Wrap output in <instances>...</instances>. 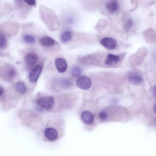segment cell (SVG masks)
I'll return each instance as SVG.
<instances>
[{
  "label": "cell",
  "mask_w": 156,
  "mask_h": 156,
  "mask_svg": "<svg viewBox=\"0 0 156 156\" xmlns=\"http://www.w3.org/2000/svg\"><path fill=\"white\" fill-rule=\"evenodd\" d=\"M80 118L83 122L86 125L91 124L94 120L93 114L88 111L83 112L81 114Z\"/></svg>",
  "instance_id": "cell-7"
},
{
  "label": "cell",
  "mask_w": 156,
  "mask_h": 156,
  "mask_svg": "<svg viewBox=\"0 0 156 156\" xmlns=\"http://www.w3.org/2000/svg\"><path fill=\"white\" fill-rule=\"evenodd\" d=\"M39 41L42 46L46 47H52L55 44V40L51 37L48 36H44L40 38Z\"/></svg>",
  "instance_id": "cell-12"
},
{
  "label": "cell",
  "mask_w": 156,
  "mask_h": 156,
  "mask_svg": "<svg viewBox=\"0 0 156 156\" xmlns=\"http://www.w3.org/2000/svg\"><path fill=\"white\" fill-rule=\"evenodd\" d=\"M42 69V65L39 64L36 66L31 70L29 76L30 81L31 83H35L37 81Z\"/></svg>",
  "instance_id": "cell-5"
},
{
  "label": "cell",
  "mask_w": 156,
  "mask_h": 156,
  "mask_svg": "<svg viewBox=\"0 0 156 156\" xmlns=\"http://www.w3.org/2000/svg\"><path fill=\"white\" fill-rule=\"evenodd\" d=\"M4 91V89L1 86H0V97L1 96L2 94Z\"/></svg>",
  "instance_id": "cell-22"
},
{
  "label": "cell",
  "mask_w": 156,
  "mask_h": 156,
  "mask_svg": "<svg viewBox=\"0 0 156 156\" xmlns=\"http://www.w3.org/2000/svg\"><path fill=\"white\" fill-rule=\"evenodd\" d=\"M72 38V34L69 30L63 31L61 34L60 38L62 42L66 43L70 41Z\"/></svg>",
  "instance_id": "cell-15"
},
{
  "label": "cell",
  "mask_w": 156,
  "mask_h": 156,
  "mask_svg": "<svg viewBox=\"0 0 156 156\" xmlns=\"http://www.w3.org/2000/svg\"><path fill=\"white\" fill-rule=\"evenodd\" d=\"M133 25V22L131 19L127 18L124 21V29L126 30H129L131 28Z\"/></svg>",
  "instance_id": "cell-18"
},
{
  "label": "cell",
  "mask_w": 156,
  "mask_h": 156,
  "mask_svg": "<svg viewBox=\"0 0 156 156\" xmlns=\"http://www.w3.org/2000/svg\"><path fill=\"white\" fill-rule=\"evenodd\" d=\"M36 103L41 108L47 110L52 108L55 104L54 98L50 96L39 98L36 100Z\"/></svg>",
  "instance_id": "cell-2"
},
{
  "label": "cell",
  "mask_w": 156,
  "mask_h": 156,
  "mask_svg": "<svg viewBox=\"0 0 156 156\" xmlns=\"http://www.w3.org/2000/svg\"><path fill=\"white\" fill-rule=\"evenodd\" d=\"M100 118L102 120H105L107 119L108 116L107 113L105 112H101L99 114Z\"/></svg>",
  "instance_id": "cell-20"
},
{
  "label": "cell",
  "mask_w": 156,
  "mask_h": 156,
  "mask_svg": "<svg viewBox=\"0 0 156 156\" xmlns=\"http://www.w3.org/2000/svg\"><path fill=\"white\" fill-rule=\"evenodd\" d=\"M23 39L25 42L29 44H33L35 41V39L33 36L28 34L24 35Z\"/></svg>",
  "instance_id": "cell-17"
},
{
  "label": "cell",
  "mask_w": 156,
  "mask_h": 156,
  "mask_svg": "<svg viewBox=\"0 0 156 156\" xmlns=\"http://www.w3.org/2000/svg\"><path fill=\"white\" fill-rule=\"evenodd\" d=\"M55 64L58 71L60 73L64 72L67 68V64L65 59L61 58H57L55 61Z\"/></svg>",
  "instance_id": "cell-8"
},
{
  "label": "cell",
  "mask_w": 156,
  "mask_h": 156,
  "mask_svg": "<svg viewBox=\"0 0 156 156\" xmlns=\"http://www.w3.org/2000/svg\"><path fill=\"white\" fill-rule=\"evenodd\" d=\"M119 59L120 58L119 55L109 54L106 56L105 63L107 66L113 65L117 63Z\"/></svg>",
  "instance_id": "cell-11"
},
{
  "label": "cell",
  "mask_w": 156,
  "mask_h": 156,
  "mask_svg": "<svg viewBox=\"0 0 156 156\" xmlns=\"http://www.w3.org/2000/svg\"><path fill=\"white\" fill-rule=\"evenodd\" d=\"M38 60V57L36 53L32 52L27 53L24 58L26 68L27 69L32 68L37 63Z\"/></svg>",
  "instance_id": "cell-4"
},
{
  "label": "cell",
  "mask_w": 156,
  "mask_h": 156,
  "mask_svg": "<svg viewBox=\"0 0 156 156\" xmlns=\"http://www.w3.org/2000/svg\"><path fill=\"white\" fill-rule=\"evenodd\" d=\"M15 74L14 69L12 67H9L2 74V77L5 80H10L13 79Z\"/></svg>",
  "instance_id": "cell-10"
},
{
  "label": "cell",
  "mask_w": 156,
  "mask_h": 156,
  "mask_svg": "<svg viewBox=\"0 0 156 156\" xmlns=\"http://www.w3.org/2000/svg\"><path fill=\"white\" fill-rule=\"evenodd\" d=\"M71 72L73 77H77L81 75L82 70L80 67L78 66H75L72 68Z\"/></svg>",
  "instance_id": "cell-16"
},
{
  "label": "cell",
  "mask_w": 156,
  "mask_h": 156,
  "mask_svg": "<svg viewBox=\"0 0 156 156\" xmlns=\"http://www.w3.org/2000/svg\"><path fill=\"white\" fill-rule=\"evenodd\" d=\"M76 83L77 87L83 90H87L91 87L92 82L88 77L83 76L77 79Z\"/></svg>",
  "instance_id": "cell-3"
},
{
  "label": "cell",
  "mask_w": 156,
  "mask_h": 156,
  "mask_svg": "<svg viewBox=\"0 0 156 156\" xmlns=\"http://www.w3.org/2000/svg\"><path fill=\"white\" fill-rule=\"evenodd\" d=\"M101 44L105 48L109 50H113L117 47V42L114 38L110 37H105L100 41Z\"/></svg>",
  "instance_id": "cell-6"
},
{
  "label": "cell",
  "mask_w": 156,
  "mask_h": 156,
  "mask_svg": "<svg viewBox=\"0 0 156 156\" xmlns=\"http://www.w3.org/2000/svg\"><path fill=\"white\" fill-rule=\"evenodd\" d=\"M129 82L134 84H138L142 81V78L138 74L136 73H131L129 76Z\"/></svg>",
  "instance_id": "cell-13"
},
{
  "label": "cell",
  "mask_w": 156,
  "mask_h": 156,
  "mask_svg": "<svg viewBox=\"0 0 156 156\" xmlns=\"http://www.w3.org/2000/svg\"><path fill=\"white\" fill-rule=\"evenodd\" d=\"M7 45L6 38L3 36L0 37V47L2 48H5Z\"/></svg>",
  "instance_id": "cell-19"
},
{
  "label": "cell",
  "mask_w": 156,
  "mask_h": 156,
  "mask_svg": "<svg viewBox=\"0 0 156 156\" xmlns=\"http://www.w3.org/2000/svg\"><path fill=\"white\" fill-rule=\"evenodd\" d=\"M48 12H44V15L41 12V15L42 20L50 28L51 22V29L52 30L57 29L58 27V21L55 14L49 9H47Z\"/></svg>",
  "instance_id": "cell-1"
},
{
  "label": "cell",
  "mask_w": 156,
  "mask_h": 156,
  "mask_svg": "<svg viewBox=\"0 0 156 156\" xmlns=\"http://www.w3.org/2000/svg\"><path fill=\"white\" fill-rule=\"evenodd\" d=\"M24 2L29 5L34 6L36 4V1L34 0H25Z\"/></svg>",
  "instance_id": "cell-21"
},
{
  "label": "cell",
  "mask_w": 156,
  "mask_h": 156,
  "mask_svg": "<svg viewBox=\"0 0 156 156\" xmlns=\"http://www.w3.org/2000/svg\"><path fill=\"white\" fill-rule=\"evenodd\" d=\"M16 90L21 94H24L27 92V88L25 83L23 81L17 82L15 85Z\"/></svg>",
  "instance_id": "cell-14"
},
{
  "label": "cell",
  "mask_w": 156,
  "mask_h": 156,
  "mask_svg": "<svg viewBox=\"0 0 156 156\" xmlns=\"http://www.w3.org/2000/svg\"><path fill=\"white\" fill-rule=\"evenodd\" d=\"M106 8L109 13H115L119 9V3L117 1L115 0L109 1L106 5Z\"/></svg>",
  "instance_id": "cell-9"
}]
</instances>
